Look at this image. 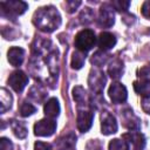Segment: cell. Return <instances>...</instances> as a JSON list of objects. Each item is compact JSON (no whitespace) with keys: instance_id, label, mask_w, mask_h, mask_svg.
Here are the masks:
<instances>
[{"instance_id":"cell-27","label":"cell","mask_w":150,"mask_h":150,"mask_svg":"<svg viewBox=\"0 0 150 150\" xmlns=\"http://www.w3.org/2000/svg\"><path fill=\"white\" fill-rule=\"evenodd\" d=\"M108 56H109V55H107V54L103 53L102 50L96 52V53L93 55V57H91V62H93L96 67H100V66H102V64H104V63L107 62Z\"/></svg>"},{"instance_id":"cell-12","label":"cell","mask_w":150,"mask_h":150,"mask_svg":"<svg viewBox=\"0 0 150 150\" xmlns=\"http://www.w3.org/2000/svg\"><path fill=\"white\" fill-rule=\"evenodd\" d=\"M121 118L123 122V125L129 129L130 131H138L139 129V118L134 114L131 109H124L121 112Z\"/></svg>"},{"instance_id":"cell-9","label":"cell","mask_w":150,"mask_h":150,"mask_svg":"<svg viewBox=\"0 0 150 150\" xmlns=\"http://www.w3.org/2000/svg\"><path fill=\"white\" fill-rule=\"evenodd\" d=\"M27 83H28V76L22 70H15L8 77V84L16 93H21L27 86Z\"/></svg>"},{"instance_id":"cell-19","label":"cell","mask_w":150,"mask_h":150,"mask_svg":"<svg viewBox=\"0 0 150 150\" xmlns=\"http://www.w3.org/2000/svg\"><path fill=\"white\" fill-rule=\"evenodd\" d=\"M123 69H124L123 62H122L121 60H118V59H115V60H112V61L109 63L108 74H109V76H110L111 79L117 80V79H120V77L122 76Z\"/></svg>"},{"instance_id":"cell-2","label":"cell","mask_w":150,"mask_h":150,"mask_svg":"<svg viewBox=\"0 0 150 150\" xmlns=\"http://www.w3.org/2000/svg\"><path fill=\"white\" fill-rule=\"evenodd\" d=\"M33 23L45 33H52L61 25V15L54 6H43L33 15Z\"/></svg>"},{"instance_id":"cell-14","label":"cell","mask_w":150,"mask_h":150,"mask_svg":"<svg viewBox=\"0 0 150 150\" xmlns=\"http://www.w3.org/2000/svg\"><path fill=\"white\" fill-rule=\"evenodd\" d=\"M97 45H98L101 50H103V52L109 50L116 45V38H115L114 34H111L109 32H102L98 35Z\"/></svg>"},{"instance_id":"cell-15","label":"cell","mask_w":150,"mask_h":150,"mask_svg":"<svg viewBox=\"0 0 150 150\" xmlns=\"http://www.w3.org/2000/svg\"><path fill=\"white\" fill-rule=\"evenodd\" d=\"M128 143H131L135 149H139L142 150L145 145V138L143 136V134L138 132V131H129L128 134H124L122 136Z\"/></svg>"},{"instance_id":"cell-7","label":"cell","mask_w":150,"mask_h":150,"mask_svg":"<svg viewBox=\"0 0 150 150\" xmlns=\"http://www.w3.org/2000/svg\"><path fill=\"white\" fill-rule=\"evenodd\" d=\"M55 130H56V122L53 118H48V117L40 120L34 125V134L41 137L52 136Z\"/></svg>"},{"instance_id":"cell-35","label":"cell","mask_w":150,"mask_h":150,"mask_svg":"<svg viewBox=\"0 0 150 150\" xmlns=\"http://www.w3.org/2000/svg\"><path fill=\"white\" fill-rule=\"evenodd\" d=\"M61 150H73V148H63V149H61Z\"/></svg>"},{"instance_id":"cell-30","label":"cell","mask_w":150,"mask_h":150,"mask_svg":"<svg viewBox=\"0 0 150 150\" xmlns=\"http://www.w3.org/2000/svg\"><path fill=\"white\" fill-rule=\"evenodd\" d=\"M80 5H81V1H67L66 2V7L69 13H73Z\"/></svg>"},{"instance_id":"cell-10","label":"cell","mask_w":150,"mask_h":150,"mask_svg":"<svg viewBox=\"0 0 150 150\" xmlns=\"http://www.w3.org/2000/svg\"><path fill=\"white\" fill-rule=\"evenodd\" d=\"M108 94H109V97L110 100L118 104V103H123L125 102L127 100V96H128V91H127V88L120 83V82H114L110 84L109 89H108Z\"/></svg>"},{"instance_id":"cell-36","label":"cell","mask_w":150,"mask_h":150,"mask_svg":"<svg viewBox=\"0 0 150 150\" xmlns=\"http://www.w3.org/2000/svg\"><path fill=\"white\" fill-rule=\"evenodd\" d=\"M136 150H139V149H136Z\"/></svg>"},{"instance_id":"cell-18","label":"cell","mask_w":150,"mask_h":150,"mask_svg":"<svg viewBox=\"0 0 150 150\" xmlns=\"http://www.w3.org/2000/svg\"><path fill=\"white\" fill-rule=\"evenodd\" d=\"M28 96L33 101H35L38 103H41V102H43L46 100L47 91L45 90V88L41 84H34L33 87H30V89L28 91Z\"/></svg>"},{"instance_id":"cell-16","label":"cell","mask_w":150,"mask_h":150,"mask_svg":"<svg viewBox=\"0 0 150 150\" xmlns=\"http://www.w3.org/2000/svg\"><path fill=\"white\" fill-rule=\"evenodd\" d=\"M73 98L77 104V108H87L90 107L89 105V100H88V95L87 91L81 87L77 86L73 89Z\"/></svg>"},{"instance_id":"cell-23","label":"cell","mask_w":150,"mask_h":150,"mask_svg":"<svg viewBox=\"0 0 150 150\" xmlns=\"http://www.w3.org/2000/svg\"><path fill=\"white\" fill-rule=\"evenodd\" d=\"M84 61H86V56H84V53L80 52V50H76L71 55V61H70V66L73 69H81L82 66L84 64Z\"/></svg>"},{"instance_id":"cell-29","label":"cell","mask_w":150,"mask_h":150,"mask_svg":"<svg viewBox=\"0 0 150 150\" xmlns=\"http://www.w3.org/2000/svg\"><path fill=\"white\" fill-rule=\"evenodd\" d=\"M110 5L114 7V9L122 12V11H127L129 8L130 2L129 1H122V0H115V1H111Z\"/></svg>"},{"instance_id":"cell-24","label":"cell","mask_w":150,"mask_h":150,"mask_svg":"<svg viewBox=\"0 0 150 150\" xmlns=\"http://www.w3.org/2000/svg\"><path fill=\"white\" fill-rule=\"evenodd\" d=\"M108 148L109 150H129V143L124 138L123 139L114 138L112 141L109 142Z\"/></svg>"},{"instance_id":"cell-6","label":"cell","mask_w":150,"mask_h":150,"mask_svg":"<svg viewBox=\"0 0 150 150\" xmlns=\"http://www.w3.org/2000/svg\"><path fill=\"white\" fill-rule=\"evenodd\" d=\"M94 114L90 107L87 108H77V117H76V125L81 132H86L90 129L93 124Z\"/></svg>"},{"instance_id":"cell-1","label":"cell","mask_w":150,"mask_h":150,"mask_svg":"<svg viewBox=\"0 0 150 150\" xmlns=\"http://www.w3.org/2000/svg\"><path fill=\"white\" fill-rule=\"evenodd\" d=\"M29 71L45 84L54 87L59 75V49L50 40L38 38L32 45Z\"/></svg>"},{"instance_id":"cell-5","label":"cell","mask_w":150,"mask_h":150,"mask_svg":"<svg viewBox=\"0 0 150 150\" xmlns=\"http://www.w3.org/2000/svg\"><path fill=\"white\" fill-rule=\"evenodd\" d=\"M88 83H89V88L91 90V93L94 95L100 96L104 89V83H105V76L104 73L98 68H93L90 70V75L88 79Z\"/></svg>"},{"instance_id":"cell-31","label":"cell","mask_w":150,"mask_h":150,"mask_svg":"<svg viewBox=\"0 0 150 150\" xmlns=\"http://www.w3.org/2000/svg\"><path fill=\"white\" fill-rule=\"evenodd\" d=\"M34 150H52V145L45 142H36L34 144Z\"/></svg>"},{"instance_id":"cell-28","label":"cell","mask_w":150,"mask_h":150,"mask_svg":"<svg viewBox=\"0 0 150 150\" xmlns=\"http://www.w3.org/2000/svg\"><path fill=\"white\" fill-rule=\"evenodd\" d=\"M35 111H36V108L29 102H22V104L20 105V115L23 116V117L30 116Z\"/></svg>"},{"instance_id":"cell-13","label":"cell","mask_w":150,"mask_h":150,"mask_svg":"<svg viewBox=\"0 0 150 150\" xmlns=\"http://www.w3.org/2000/svg\"><path fill=\"white\" fill-rule=\"evenodd\" d=\"M25 49L21 47H11L7 52V60L13 67H19L23 62Z\"/></svg>"},{"instance_id":"cell-4","label":"cell","mask_w":150,"mask_h":150,"mask_svg":"<svg viewBox=\"0 0 150 150\" xmlns=\"http://www.w3.org/2000/svg\"><path fill=\"white\" fill-rule=\"evenodd\" d=\"M96 43V36L95 33L91 29H82L80 30L74 40V45L77 48V50L86 53L90 50Z\"/></svg>"},{"instance_id":"cell-11","label":"cell","mask_w":150,"mask_h":150,"mask_svg":"<svg viewBox=\"0 0 150 150\" xmlns=\"http://www.w3.org/2000/svg\"><path fill=\"white\" fill-rule=\"evenodd\" d=\"M117 131V122L114 115L103 111L101 115V132L103 135H111Z\"/></svg>"},{"instance_id":"cell-8","label":"cell","mask_w":150,"mask_h":150,"mask_svg":"<svg viewBox=\"0 0 150 150\" xmlns=\"http://www.w3.org/2000/svg\"><path fill=\"white\" fill-rule=\"evenodd\" d=\"M97 22L103 28H109L115 22V14H114V7L110 4H103L100 7L98 19Z\"/></svg>"},{"instance_id":"cell-21","label":"cell","mask_w":150,"mask_h":150,"mask_svg":"<svg viewBox=\"0 0 150 150\" xmlns=\"http://www.w3.org/2000/svg\"><path fill=\"white\" fill-rule=\"evenodd\" d=\"M11 128H12L14 135L18 138H25L27 136L28 130H27L25 123H22L20 121H16V120H12L11 121Z\"/></svg>"},{"instance_id":"cell-3","label":"cell","mask_w":150,"mask_h":150,"mask_svg":"<svg viewBox=\"0 0 150 150\" xmlns=\"http://www.w3.org/2000/svg\"><path fill=\"white\" fill-rule=\"evenodd\" d=\"M1 15L11 19H15L16 16L23 14L28 8V5L23 1L18 0H9V1H1L0 2Z\"/></svg>"},{"instance_id":"cell-26","label":"cell","mask_w":150,"mask_h":150,"mask_svg":"<svg viewBox=\"0 0 150 150\" xmlns=\"http://www.w3.org/2000/svg\"><path fill=\"white\" fill-rule=\"evenodd\" d=\"M137 77H138L139 81L150 82V63L141 67L137 70Z\"/></svg>"},{"instance_id":"cell-22","label":"cell","mask_w":150,"mask_h":150,"mask_svg":"<svg viewBox=\"0 0 150 150\" xmlns=\"http://www.w3.org/2000/svg\"><path fill=\"white\" fill-rule=\"evenodd\" d=\"M134 89L143 98L150 96V82H143V81H139V80L135 81L134 82Z\"/></svg>"},{"instance_id":"cell-33","label":"cell","mask_w":150,"mask_h":150,"mask_svg":"<svg viewBox=\"0 0 150 150\" xmlns=\"http://www.w3.org/2000/svg\"><path fill=\"white\" fill-rule=\"evenodd\" d=\"M87 150H101V146H100V143L95 139V141H91L88 143L87 145Z\"/></svg>"},{"instance_id":"cell-17","label":"cell","mask_w":150,"mask_h":150,"mask_svg":"<svg viewBox=\"0 0 150 150\" xmlns=\"http://www.w3.org/2000/svg\"><path fill=\"white\" fill-rule=\"evenodd\" d=\"M43 111H45V115L48 118H55V117H57L59 114H60V104H59V101L55 97L49 98L45 103Z\"/></svg>"},{"instance_id":"cell-34","label":"cell","mask_w":150,"mask_h":150,"mask_svg":"<svg viewBox=\"0 0 150 150\" xmlns=\"http://www.w3.org/2000/svg\"><path fill=\"white\" fill-rule=\"evenodd\" d=\"M143 109H144L148 114H150V96L143 98Z\"/></svg>"},{"instance_id":"cell-25","label":"cell","mask_w":150,"mask_h":150,"mask_svg":"<svg viewBox=\"0 0 150 150\" xmlns=\"http://www.w3.org/2000/svg\"><path fill=\"white\" fill-rule=\"evenodd\" d=\"M93 19H94V12L89 7L83 8L82 12L80 13V22L82 25H87V23L91 22Z\"/></svg>"},{"instance_id":"cell-32","label":"cell","mask_w":150,"mask_h":150,"mask_svg":"<svg viewBox=\"0 0 150 150\" xmlns=\"http://www.w3.org/2000/svg\"><path fill=\"white\" fill-rule=\"evenodd\" d=\"M142 14L143 16H145L146 19L150 20V1H145L143 5H142Z\"/></svg>"},{"instance_id":"cell-20","label":"cell","mask_w":150,"mask_h":150,"mask_svg":"<svg viewBox=\"0 0 150 150\" xmlns=\"http://www.w3.org/2000/svg\"><path fill=\"white\" fill-rule=\"evenodd\" d=\"M12 102H13V97L11 95V93L7 91L6 88H1L0 89V104H1V114L6 112L11 107H12Z\"/></svg>"}]
</instances>
